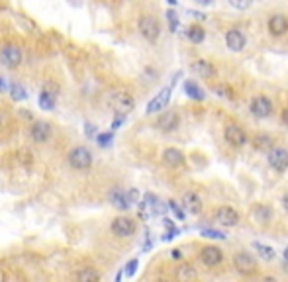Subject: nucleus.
Returning <instances> with one entry per match:
<instances>
[{
  "mask_svg": "<svg viewBox=\"0 0 288 282\" xmlns=\"http://www.w3.org/2000/svg\"><path fill=\"white\" fill-rule=\"evenodd\" d=\"M69 165L77 171H87L92 167V153H90L87 147H75L69 151Z\"/></svg>",
  "mask_w": 288,
  "mask_h": 282,
  "instance_id": "1",
  "label": "nucleus"
},
{
  "mask_svg": "<svg viewBox=\"0 0 288 282\" xmlns=\"http://www.w3.org/2000/svg\"><path fill=\"white\" fill-rule=\"evenodd\" d=\"M108 104L116 114H129L135 108V100L127 92H114V94H110Z\"/></svg>",
  "mask_w": 288,
  "mask_h": 282,
  "instance_id": "2",
  "label": "nucleus"
},
{
  "mask_svg": "<svg viewBox=\"0 0 288 282\" xmlns=\"http://www.w3.org/2000/svg\"><path fill=\"white\" fill-rule=\"evenodd\" d=\"M139 32L143 35L147 41H157L159 35H161V24L155 16H149V14H143L139 18Z\"/></svg>",
  "mask_w": 288,
  "mask_h": 282,
  "instance_id": "3",
  "label": "nucleus"
},
{
  "mask_svg": "<svg viewBox=\"0 0 288 282\" xmlns=\"http://www.w3.org/2000/svg\"><path fill=\"white\" fill-rule=\"evenodd\" d=\"M112 233L116 237H129L135 233V222L127 216H118L114 222H112Z\"/></svg>",
  "mask_w": 288,
  "mask_h": 282,
  "instance_id": "4",
  "label": "nucleus"
},
{
  "mask_svg": "<svg viewBox=\"0 0 288 282\" xmlns=\"http://www.w3.org/2000/svg\"><path fill=\"white\" fill-rule=\"evenodd\" d=\"M234 266L235 270L243 276H249V274H255L257 272V263L249 253H237L234 257Z\"/></svg>",
  "mask_w": 288,
  "mask_h": 282,
  "instance_id": "5",
  "label": "nucleus"
},
{
  "mask_svg": "<svg viewBox=\"0 0 288 282\" xmlns=\"http://www.w3.org/2000/svg\"><path fill=\"white\" fill-rule=\"evenodd\" d=\"M22 49H20L18 45H6V47H2V51H0V61L8 67V69H16L20 63H22Z\"/></svg>",
  "mask_w": 288,
  "mask_h": 282,
  "instance_id": "6",
  "label": "nucleus"
},
{
  "mask_svg": "<svg viewBox=\"0 0 288 282\" xmlns=\"http://www.w3.org/2000/svg\"><path fill=\"white\" fill-rule=\"evenodd\" d=\"M269 165L274 169V171H278V173L286 171L288 169V149H284V147H272L269 151Z\"/></svg>",
  "mask_w": 288,
  "mask_h": 282,
  "instance_id": "7",
  "label": "nucleus"
},
{
  "mask_svg": "<svg viewBox=\"0 0 288 282\" xmlns=\"http://www.w3.org/2000/svg\"><path fill=\"white\" fill-rule=\"evenodd\" d=\"M171 90H173V87L163 88L161 92H159V94H157V96L147 104V110H145V112H147V114H157V112L165 110L167 104H169V100H171Z\"/></svg>",
  "mask_w": 288,
  "mask_h": 282,
  "instance_id": "8",
  "label": "nucleus"
},
{
  "mask_svg": "<svg viewBox=\"0 0 288 282\" xmlns=\"http://www.w3.org/2000/svg\"><path fill=\"white\" fill-rule=\"evenodd\" d=\"M251 114L257 118H269L272 114V102H270L267 96H257L251 100Z\"/></svg>",
  "mask_w": 288,
  "mask_h": 282,
  "instance_id": "9",
  "label": "nucleus"
},
{
  "mask_svg": "<svg viewBox=\"0 0 288 282\" xmlns=\"http://www.w3.org/2000/svg\"><path fill=\"white\" fill-rule=\"evenodd\" d=\"M179 114L177 112H163L161 116H159V120H157V129H161V131H165V133H169V131H175L177 127H179Z\"/></svg>",
  "mask_w": 288,
  "mask_h": 282,
  "instance_id": "10",
  "label": "nucleus"
},
{
  "mask_svg": "<svg viewBox=\"0 0 288 282\" xmlns=\"http://www.w3.org/2000/svg\"><path fill=\"white\" fill-rule=\"evenodd\" d=\"M216 222L220 226H226V228H234L239 224V214L230 208V206H224V208H218L216 212Z\"/></svg>",
  "mask_w": 288,
  "mask_h": 282,
  "instance_id": "11",
  "label": "nucleus"
},
{
  "mask_svg": "<svg viewBox=\"0 0 288 282\" xmlns=\"http://www.w3.org/2000/svg\"><path fill=\"white\" fill-rule=\"evenodd\" d=\"M226 43H228V47H230L232 51L237 53L245 47L247 39H245V34H243L241 30L232 28V30H228V32H226Z\"/></svg>",
  "mask_w": 288,
  "mask_h": 282,
  "instance_id": "12",
  "label": "nucleus"
},
{
  "mask_svg": "<svg viewBox=\"0 0 288 282\" xmlns=\"http://www.w3.org/2000/svg\"><path fill=\"white\" fill-rule=\"evenodd\" d=\"M30 137L36 143H45L51 137V125L49 122H36L30 127Z\"/></svg>",
  "mask_w": 288,
  "mask_h": 282,
  "instance_id": "13",
  "label": "nucleus"
},
{
  "mask_svg": "<svg viewBox=\"0 0 288 282\" xmlns=\"http://www.w3.org/2000/svg\"><path fill=\"white\" fill-rule=\"evenodd\" d=\"M226 141L234 147H243L247 143V133L239 125H228L226 127Z\"/></svg>",
  "mask_w": 288,
  "mask_h": 282,
  "instance_id": "14",
  "label": "nucleus"
},
{
  "mask_svg": "<svg viewBox=\"0 0 288 282\" xmlns=\"http://www.w3.org/2000/svg\"><path fill=\"white\" fill-rule=\"evenodd\" d=\"M200 261L206 264V266H216L224 261V255H222V251L218 249V247H204L202 251H200Z\"/></svg>",
  "mask_w": 288,
  "mask_h": 282,
  "instance_id": "15",
  "label": "nucleus"
},
{
  "mask_svg": "<svg viewBox=\"0 0 288 282\" xmlns=\"http://www.w3.org/2000/svg\"><path fill=\"white\" fill-rule=\"evenodd\" d=\"M163 163L171 169H179V167L184 165V153L177 147H169V149L163 151Z\"/></svg>",
  "mask_w": 288,
  "mask_h": 282,
  "instance_id": "16",
  "label": "nucleus"
},
{
  "mask_svg": "<svg viewBox=\"0 0 288 282\" xmlns=\"http://www.w3.org/2000/svg\"><path fill=\"white\" fill-rule=\"evenodd\" d=\"M108 200L116 210L126 212V210L131 208V202L127 200V192H122L120 188H112V190L108 192Z\"/></svg>",
  "mask_w": 288,
  "mask_h": 282,
  "instance_id": "17",
  "label": "nucleus"
},
{
  "mask_svg": "<svg viewBox=\"0 0 288 282\" xmlns=\"http://www.w3.org/2000/svg\"><path fill=\"white\" fill-rule=\"evenodd\" d=\"M182 206H184V210L190 212L192 216H198L200 212H202V200H200V196L196 192H186L182 196Z\"/></svg>",
  "mask_w": 288,
  "mask_h": 282,
  "instance_id": "18",
  "label": "nucleus"
},
{
  "mask_svg": "<svg viewBox=\"0 0 288 282\" xmlns=\"http://www.w3.org/2000/svg\"><path fill=\"white\" fill-rule=\"evenodd\" d=\"M269 32L272 35H284L288 32V18L282 14H274L269 20Z\"/></svg>",
  "mask_w": 288,
  "mask_h": 282,
  "instance_id": "19",
  "label": "nucleus"
},
{
  "mask_svg": "<svg viewBox=\"0 0 288 282\" xmlns=\"http://www.w3.org/2000/svg\"><path fill=\"white\" fill-rule=\"evenodd\" d=\"M192 70L200 75L202 79H212L214 75H216V69H214V65L210 63V61H204V59H198V61H194L192 63Z\"/></svg>",
  "mask_w": 288,
  "mask_h": 282,
  "instance_id": "20",
  "label": "nucleus"
},
{
  "mask_svg": "<svg viewBox=\"0 0 288 282\" xmlns=\"http://www.w3.org/2000/svg\"><path fill=\"white\" fill-rule=\"evenodd\" d=\"M145 202H147V206H149V210H151V214L153 216H163L165 212H167V204H163L161 200L155 196V194H151V192H147L145 194V198H143Z\"/></svg>",
  "mask_w": 288,
  "mask_h": 282,
  "instance_id": "21",
  "label": "nucleus"
},
{
  "mask_svg": "<svg viewBox=\"0 0 288 282\" xmlns=\"http://www.w3.org/2000/svg\"><path fill=\"white\" fill-rule=\"evenodd\" d=\"M184 92H186L192 100H198V102H202V100L206 98V92H204L194 81H186V83H184Z\"/></svg>",
  "mask_w": 288,
  "mask_h": 282,
  "instance_id": "22",
  "label": "nucleus"
},
{
  "mask_svg": "<svg viewBox=\"0 0 288 282\" xmlns=\"http://www.w3.org/2000/svg\"><path fill=\"white\" fill-rule=\"evenodd\" d=\"M253 147L259 151H270L272 149V137L269 133H257L253 137Z\"/></svg>",
  "mask_w": 288,
  "mask_h": 282,
  "instance_id": "23",
  "label": "nucleus"
},
{
  "mask_svg": "<svg viewBox=\"0 0 288 282\" xmlns=\"http://www.w3.org/2000/svg\"><path fill=\"white\" fill-rule=\"evenodd\" d=\"M186 37H188L192 43H202L204 37H206V32H204L200 26H190V28L186 30Z\"/></svg>",
  "mask_w": 288,
  "mask_h": 282,
  "instance_id": "24",
  "label": "nucleus"
},
{
  "mask_svg": "<svg viewBox=\"0 0 288 282\" xmlns=\"http://www.w3.org/2000/svg\"><path fill=\"white\" fill-rule=\"evenodd\" d=\"M177 278H179V280H192V278H196L194 266H192V264H182L179 268V272H177Z\"/></svg>",
  "mask_w": 288,
  "mask_h": 282,
  "instance_id": "25",
  "label": "nucleus"
},
{
  "mask_svg": "<svg viewBox=\"0 0 288 282\" xmlns=\"http://www.w3.org/2000/svg\"><path fill=\"white\" fill-rule=\"evenodd\" d=\"M39 106H41L43 110H53L55 108V94L47 92V90H41V94H39Z\"/></svg>",
  "mask_w": 288,
  "mask_h": 282,
  "instance_id": "26",
  "label": "nucleus"
},
{
  "mask_svg": "<svg viewBox=\"0 0 288 282\" xmlns=\"http://www.w3.org/2000/svg\"><path fill=\"white\" fill-rule=\"evenodd\" d=\"M253 249H255V251L265 259V261H272V259H274V249H272V247L263 245V243H259V241H257V243H253Z\"/></svg>",
  "mask_w": 288,
  "mask_h": 282,
  "instance_id": "27",
  "label": "nucleus"
},
{
  "mask_svg": "<svg viewBox=\"0 0 288 282\" xmlns=\"http://www.w3.org/2000/svg\"><path fill=\"white\" fill-rule=\"evenodd\" d=\"M10 96H12V100L22 102V100H26V98H28V92H26V88L22 87V85L12 83V85H10Z\"/></svg>",
  "mask_w": 288,
  "mask_h": 282,
  "instance_id": "28",
  "label": "nucleus"
},
{
  "mask_svg": "<svg viewBox=\"0 0 288 282\" xmlns=\"http://www.w3.org/2000/svg\"><path fill=\"white\" fill-rule=\"evenodd\" d=\"M270 216H272V212H270V208H267V206H257V208L253 210V218H255V220H259L261 224L269 222Z\"/></svg>",
  "mask_w": 288,
  "mask_h": 282,
  "instance_id": "29",
  "label": "nucleus"
},
{
  "mask_svg": "<svg viewBox=\"0 0 288 282\" xmlns=\"http://www.w3.org/2000/svg\"><path fill=\"white\" fill-rule=\"evenodd\" d=\"M77 280L81 282H90V280H100V274L92 268H83L81 272H77Z\"/></svg>",
  "mask_w": 288,
  "mask_h": 282,
  "instance_id": "30",
  "label": "nucleus"
},
{
  "mask_svg": "<svg viewBox=\"0 0 288 282\" xmlns=\"http://www.w3.org/2000/svg\"><path fill=\"white\" fill-rule=\"evenodd\" d=\"M202 235L208 237V239H226V237H228L224 231H218V229H212V228L202 229Z\"/></svg>",
  "mask_w": 288,
  "mask_h": 282,
  "instance_id": "31",
  "label": "nucleus"
},
{
  "mask_svg": "<svg viewBox=\"0 0 288 282\" xmlns=\"http://www.w3.org/2000/svg\"><path fill=\"white\" fill-rule=\"evenodd\" d=\"M167 20H169V28H171V32H177V28H179V18H177V12H175V10H167Z\"/></svg>",
  "mask_w": 288,
  "mask_h": 282,
  "instance_id": "32",
  "label": "nucleus"
},
{
  "mask_svg": "<svg viewBox=\"0 0 288 282\" xmlns=\"http://www.w3.org/2000/svg\"><path fill=\"white\" fill-rule=\"evenodd\" d=\"M112 139H114V133H112V131H108V133H98V135H96V141H98L100 147H108L110 143H112Z\"/></svg>",
  "mask_w": 288,
  "mask_h": 282,
  "instance_id": "33",
  "label": "nucleus"
},
{
  "mask_svg": "<svg viewBox=\"0 0 288 282\" xmlns=\"http://www.w3.org/2000/svg\"><path fill=\"white\" fill-rule=\"evenodd\" d=\"M232 6H234L235 10H247L249 6H251L255 0H228Z\"/></svg>",
  "mask_w": 288,
  "mask_h": 282,
  "instance_id": "34",
  "label": "nucleus"
},
{
  "mask_svg": "<svg viewBox=\"0 0 288 282\" xmlns=\"http://www.w3.org/2000/svg\"><path fill=\"white\" fill-rule=\"evenodd\" d=\"M137 266H139V263H137V259H131L129 263L126 264V276H133L135 274V270H137Z\"/></svg>",
  "mask_w": 288,
  "mask_h": 282,
  "instance_id": "35",
  "label": "nucleus"
},
{
  "mask_svg": "<svg viewBox=\"0 0 288 282\" xmlns=\"http://www.w3.org/2000/svg\"><path fill=\"white\" fill-rule=\"evenodd\" d=\"M169 208L175 212V216H177L179 220H184V212H182V208H180L175 200H169Z\"/></svg>",
  "mask_w": 288,
  "mask_h": 282,
  "instance_id": "36",
  "label": "nucleus"
},
{
  "mask_svg": "<svg viewBox=\"0 0 288 282\" xmlns=\"http://www.w3.org/2000/svg\"><path fill=\"white\" fill-rule=\"evenodd\" d=\"M124 120H126V114H116V118H114V122H112V129H118V127H122Z\"/></svg>",
  "mask_w": 288,
  "mask_h": 282,
  "instance_id": "37",
  "label": "nucleus"
},
{
  "mask_svg": "<svg viewBox=\"0 0 288 282\" xmlns=\"http://www.w3.org/2000/svg\"><path fill=\"white\" fill-rule=\"evenodd\" d=\"M216 92L220 94V96H228V98H232L234 94H232V90L228 87H216Z\"/></svg>",
  "mask_w": 288,
  "mask_h": 282,
  "instance_id": "38",
  "label": "nucleus"
},
{
  "mask_svg": "<svg viewBox=\"0 0 288 282\" xmlns=\"http://www.w3.org/2000/svg\"><path fill=\"white\" fill-rule=\"evenodd\" d=\"M127 200H129V202H131V204H135V202H137V200H139V192H137V190H135V188H131V190H129V192H127Z\"/></svg>",
  "mask_w": 288,
  "mask_h": 282,
  "instance_id": "39",
  "label": "nucleus"
},
{
  "mask_svg": "<svg viewBox=\"0 0 288 282\" xmlns=\"http://www.w3.org/2000/svg\"><path fill=\"white\" fill-rule=\"evenodd\" d=\"M85 133H87L89 137H94V135H96V125H94V123H87V125H85Z\"/></svg>",
  "mask_w": 288,
  "mask_h": 282,
  "instance_id": "40",
  "label": "nucleus"
},
{
  "mask_svg": "<svg viewBox=\"0 0 288 282\" xmlns=\"http://www.w3.org/2000/svg\"><path fill=\"white\" fill-rule=\"evenodd\" d=\"M282 208H284V210L288 212V192L284 194V196H282Z\"/></svg>",
  "mask_w": 288,
  "mask_h": 282,
  "instance_id": "41",
  "label": "nucleus"
},
{
  "mask_svg": "<svg viewBox=\"0 0 288 282\" xmlns=\"http://www.w3.org/2000/svg\"><path fill=\"white\" fill-rule=\"evenodd\" d=\"M282 122L288 125V108H284V112H282Z\"/></svg>",
  "mask_w": 288,
  "mask_h": 282,
  "instance_id": "42",
  "label": "nucleus"
},
{
  "mask_svg": "<svg viewBox=\"0 0 288 282\" xmlns=\"http://www.w3.org/2000/svg\"><path fill=\"white\" fill-rule=\"evenodd\" d=\"M196 2H198V4H202V6H208V4H212L214 0H196Z\"/></svg>",
  "mask_w": 288,
  "mask_h": 282,
  "instance_id": "43",
  "label": "nucleus"
},
{
  "mask_svg": "<svg viewBox=\"0 0 288 282\" xmlns=\"http://www.w3.org/2000/svg\"><path fill=\"white\" fill-rule=\"evenodd\" d=\"M173 259H180V251H179V249H175V251H173Z\"/></svg>",
  "mask_w": 288,
  "mask_h": 282,
  "instance_id": "44",
  "label": "nucleus"
},
{
  "mask_svg": "<svg viewBox=\"0 0 288 282\" xmlns=\"http://www.w3.org/2000/svg\"><path fill=\"white\" fill-rule=\"evenodd\" d=\"M282 257H284V261H286V263H288V247H286V249H284V253H282Z\"/></svg>",
  "mask_w": 288,
  "mask_h": 282,
  "instance_id": "45",
  "label": "nucleus"
},
{
  "mask_svg": "<svg viewBox=\"0 0 288 282\" xmlns=\"http://www.w3.org/2000/svg\"><path fill=\"white\" fill-rule=\"evenodd\" d=\"M0 90H4V81L0 79Z\"/></svg>",
  "mask_w": 288,
  "mask_h": 282,
  "instance_id": "46",
  "label": "nucleus"
}]
</instances>
